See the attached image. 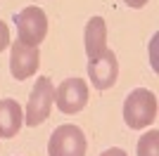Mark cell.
I'll list each match as a JSON object with an SVG mask.
<instances>
[{"label": "cell", "mask_w": 159, "mask_h": 156, "mask_svg": "<svg viewBox=\"0 0 159 156\" xmlns=\"http://www.w3.org/2000/svg\"><path fill=\"white\" fill-rule=\"evenodd\" d=\"M154 118H157V97H154V92L145 90V88L133 90L124 102V121H126V125L133 130H140V128H147Z\"/></svg>", "instance_id": "obj_1"}, {"label": "cell", "mask_w": 159, "mask_h": 156, "mask_svg": "<svg viewBox=\"0 0 159 156\" xmlns=\"http://www.w3.org/2000/svg\"><path fill=\"white\" fill-rule=\"evenodd\" d=\"M52 104H55V85L48 76H43V78L36 80V85H33V90H31V97H29L26 116H24L26 125L36 128V125L45 123L48 116H50Z\"/></svg>", "instance_id": "obj_2"}, {"label": "cell", "mask_w": 159, "mask_h": 156, "mask_svg": "<svg viewBox=\"0 0 159 156\" xmlns=\"http://www.w3.org/2000/svg\"><path fill=\"white\" fill-rule=\"evenodd\" d=\"M50 156H86V135L79 125L64 123L55 128L50 142H48Z\"/></svg>", "instance_id": "obj_3"}, {"label": "cell", "mask_w": 159, "mask_h": 156, "mask_svg": "<svg viewBox=\"0 0 159 156\" xmlns=\"http://www.w3.org/2000/svg\"><path fill=\"white\" fill-rule=\"evenodd\" d=\"M17 33L24 45L38 47L48 36V17L40 7H24L17 14Z\"/></svg>", "instance_id": "obj_4"}, {"label": "cell", "mask_w": 159, "mask_h": 156, "mask_svg": "<svg viewBox=\"0 0 159 156\" xmlns=\"http://www.w3.org/2000/svg\"><path fill=\"white\" fill-rule=\"evenodd\" d=\"M55 104L62 114H79L88 104V85L83 78H66L55 90Z\"/></svg>", "instance_id": "obj_5"}, {"label": "cell", "mask_w": 159, "mask_h": 156, "mask_svg": "<svg viewBox=\"0 0 159 156\" xmlns=\"http://www.w3.org/2000/svg\"><path fill=\"white\" fill-rule=\"evenodd\" d=\"M88 76H90V80L98 90H109L116 83V76H119L116 54L112 50H105L100 57L88 59Z\"/></svg>", "instance_id": "obj_6"}, {"label": "cell", "mask_w": 159, "mask_h": 156, "mask_svg": "<svg viewBox=\"0 0 159 156\" xmlns=\"http://www.w3.org/2000/svg\"><path fill=\"white\" fill-rule=\"evenodd\" d=\"M40 66V52L38 47L24 45L21 40L12 43V59H10V71L17 80H26L36 73V69Z\"/></svg>", "instance_id": "obj_7"}, {"label": "cell", "mask_w": 159, "mask_h": 156, "mask_svg": "<svg viewBox=\"0 0 159 156\" xmlns=\"http://www.w3.org/2000/svg\"><path fill=\"white\" fill-rule=\"evenodd\" d=\"M24 123V114L17 99H0V137H14Z\"/></svg>", "instance_id": "obj_8"}, {"label": "cell", "mask_w": 159, "mask_h": 156, "mask_svg": "<svg viewBox=\"0 0 159 156\" xmlns=\"http://www.w3.org/2000/svg\"><path fill=\"white\" fill-rule=\"evenodd\" d=\"M107 50V26L102 17H93L86 24V52L88 59L100 57Z\"/></svg>", "instance_id": "obj_9"}, {"label": "cell", "mask_w": 159, "mask_h": 156, "mask_svg": "<svg viewBox=\"0 0 159 156\" xmlns=\"http://www.w3.org/2000/svg\"><path fill=\"white\" fill-rule=\"evenodd\" d=\"M159 132L157 130H150L147 135L140 137L138 142V156H159Z\"/></svg>", "instance_id": "obj_10"}, {"label": "cell", "mask_w": 159, "mask_h": 156, "mask_svg": "<svg viewBox=\"0 0 159 156\" xmlns=\"http://www.w3.org/2000/svg\"><path fill=\"white\" fill-rule=\"evenodd\" d=\"M7 45H10V31H7L5 21H0V52L5 50Z\"/></svg>", "instance_id": "obj_11"}, {"label": "cell", "mask_w": 159, "mask_h": 156, "mask_svg": "<svg viewBox=\"0 0 159 156\" xmlns=\"http://www.w3.org/2000/svg\"><path fill=\"white\" fill-rule=\"evenodd\" d=\"M100 156H128L124 149H119V147H112V149H107L105 154H100Z\"/></svg>", "instance_id": "obj_12"}, {"label": "cell", "mask_w": 159, "mask_h": 156, "mask_svg": "<svg viewBox=\"0 0 159 156\" xmlns=\"http://www.w3.org/2000/svg\"><path fill=\"white\" fill-rule=\"evenodd\" d=\"M124 2H126L128 7H135V10H138V7H145V5H147V0H124Z\"/></svg>", "instance_id": "obj_13"}]
</instances>
